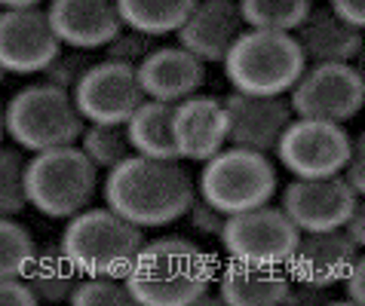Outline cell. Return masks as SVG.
I'll use <instances>...</instances> for the list:
<instances>
[{
  "label": "cell",
  "mask_w": 365,
  "mask_h": 306,
  "mask_svg": "<svg viewBox=\"0 0 365 306\" xmlns=\"http://www.w3.org/2000/svg\"><path fill=\"white\" fill-rule=\"evenodd\" d=\"M194 196V181L178 166V159H150L129 153L123 162L108 169L105 178L108 209L141 230L181 221Z\"/></svg>",
  "instance_id": "obj_1"
},
{
  "label": "cell",
  "mask_w": 365,
  "mask_h": 306,
  "mask_svg": "<svg viewBox=\"0 0 365 306\" xmlns=\"http://www.w3.org/2000/svg\"><path fill=\"white\" fill-rule=\"evenodd\" d=\"M215 260L200 245L166 236L145 242L123 275L138 306H197L209 294Z\"/></svg>",
  "instance_id": "obj_2"
},
{
  "label": "cell",
  "mask_w": 365,
  "mask_h": 306,
  "mask_svg": "<svg viewBox=\"0 0 365 306\" xmlns=\"http://www.w3.org/2000/svg\"><path fill=\"white\" fill-rule=\"evenodd\" d=\"M225 77L233 92L246 95H286L307 68L295 34L249 28L233 40L225 56Z\"/></svg>",
  "instance_id": "obj_3"
},
{
  "label": "cell",
  "mask_w": 365,
  "mask_h": 306,
  "mask_svg": "<svg viewBox=\"0 0 365 306\" xmlns=\"http://www.w3.org/2000/svg\"><path fill=\"white\" fill-rule=\"evenodd\" d=\"M58 245L80 275H126L138 248L145 245V236H141V227L120 218L108 206H86L68 218Z\"/></svg>",
  "instance_id": "obj_4"
},
{
  "label": "cell",
  "mask_w": 365,
  "mask_h": 306,
  "mask_svg": "<svg viewBox=\"0 0 365 306\" xmlns=\"http://www.w3.org/2000/svg\"><path fill=\"white\" fill-rule=\"evenodd\" d=\"M98 187V169L74 144L49 147L25 162V196L43 218L68 221L83 211Z\"/></svg>",
  "instance_id": "obj_5"
},
{
  "label": "cell",
  "mask_w": 365,
  "mask_h": 306,
  "mask_svg": "<svg viewBox=\"0 0 365 306\" xmlns=\"http://www.w3.org/2000/svg\"><path fill=\"white\" fill-rule=\"evenodd\" d=\"M83 132V117L77 114L68 89L34 83L19 89L4 107V135L22 150H49L74 144Z\"/></svg>",
  "instance_id": "obj_6"
},
{
  "label": "cell",
  "mask_w": 365,
  "mask_h": 306,
  "mask_svg": "<svg viewBox=\"0 0 365 306\" xmlns=\"http://www.w3.org/2000/svg\"><path fill=\"white\" fill-rule=\"evenodd\" d=\"M200 199H206L221 214H237L255 206H264L277 193V172L267 153L246 147H221L215 157L202 162L200 172Z\"/></svg>",
  "instance_id": "obj_7"
},
{
  "label": "cell",
  "mask_w": 365,
  "mask_h": 306,
  "mask_svg": "<svg viewBox=\"0 0 365 306\" xmlns=\"http://www.w3.org/2000/svg\"><path fill=\"white\" fill-rule=\"evenodd\" d=\"M365 105V80L350 61H322L301 70L289 89V107L295 117L347 122Z\"/></svg>",
  "instance_id": "obj_8"
},
{
  "label": "cell",
  "mask_w": 365,
  "mask_h": 306,
  "mask_svg": "<svg viewBox=\"0 0 365 306\" xmlns=\"http://www.w3.org/2000/svg\"><path fill=\"white\" fill-rule=\"evenodd\" d=\"M225 251L233 260H249V263H282L295 251L301 239V230L286 218L282 209L273 206H255L237 214H225L218 233Z\"/></svg>",
  "instance_id": "obj_9"
},
{
  "label": "cell",
  "mask_w": 365,
  "mask_h": 306,
  "mask_svg": "<svg viewBox=\"0 0 365 306\" xmlns=\"http://www.w3.org/2000/svg\"><path fill=\"white\" fill-rule=\"evenodd\" d=\"M350 135L344 122H322L292 117L277 141V159L295 178H329L341 175L350 157Z\"/></svg>",
  "instance_id": "obj_10"
},
{
  "label": "cell",
  "mask_w": 365,
  "mask_h": 306,
  "mask_svg": "<svg viewBox=\"0 0 365 306\" xmlns=\"http://www.w3.org/2000/svg\"><path fill=\"white\" fill-rule=\"evenodd\" d=\"M77 114L83 122H105V126H123L133 117V110L145 101V92L138 86L135 68L123 61H93L77 86L71 89Z\"/></svg>",
  "instance_id": "obj_11"
},
{
  "label": "cell",
  "mask_w": 365,
  "mask_h": 306,
  "mask_svg": "<svg viewBox=\"0 0 365 306\" xmlns=\"http://www.w3.org/2000/svg\"><path fill=\"white\" fill-rule=\"evenodd\" d=\"M359 196L341 175L329 178H295L282 190V211L301 233L341 230Z\"/></svg>",
  "instance_id": "obj_12"
},
{
  "label": "cell",
  "mask_w": 365,
  "mask_h": 306,
  "mask_svg": "<svg viewBox=\"0 0 365 306\" xmlns=\"http://www.w3.org/2000/svg\"><path fill=\"white\" fill-rule=\"evenodd\" d=\"M58 53H62V43L56 40L40 6L0 9V68L6 74H43V68Z\"/></svg>",
  "instance_id": "obj_13"
},
{
  "label": "cell",
  "mask_w": 365,
  "mask_h": 306,
  "mask_svg": "<svg viewBox=\"0 0 365 306\" xmlns=\"http://www.w3.org/2000/svg\"><path fill=\"white\" fill-rule=\"evenodd\" d=\"M221 105H225V117H227V144L255 153H273L282 129L292 120V107L282 95L230 92Z\"/></svg>",
  "instance_id": "obj_14"
},
{
  "label": "cell",
  "mask_w": 365,
  "mask_h": 306,
  "mask_svg": "<svg viewBox=\"0 0 365 306\" xmlns=\"http://www.w3.org/2000/svg\"><path fill=\"white\" fill-rule=\"evenodd\" d=\"M46 19L58 43L83 53L105 49L123 31L114 0H49Z\"/></svg>",
  "instance_id": "obj_15"
},
{
  "label": "cell",
  "mask_w": 365,
  "mask_h": 306,
  "mask_svg": "<svg viewBox=\"0 0 365 306\" xmlns=\"http://www.w3.org/2000/svg\"><path fill=\"white\" fill-rule=\"evenodd\" d=\"M172 141L178 159L206 162L227 144L225 105L212 95H187L172 105Z\"/></svg>",
  "instance_id": "obj_16"
},
{
  "label": "cell",
  "mask_w": 365,
  "mask_h": 306,
  "mask_svg": "<svg viewBox=\"0 0 365 306\" xmlns=\"http://www.w3.org/2000/svg\"><path fill=\"white\" fill-rule=\"evenodd\" d=\"M242 31L246 25H242L237 0H197V6L190 9V16L175 34L178 46L206 65V61H225L227 49Z\"/></svg>",
  "instance_id": "obj_17"
},
{
  "label": "cell",
  "mask_w": 365,
  "mask_h": 306,
  "mask_svg": "<svg viewBox=\"0 0 365 306\" xmlns=\"http://www.w3.org/2000/svg\"><path fill=\"white\" fill-rule=\"evenodd\" d=\"M359 248L353 245L344 230H322V233H301L295 251L282 263L292 282H304L313 288H331L341 282L344 270L356 260Z\"/></svg>",
  "instance_id": "obj_18"
},
{
  "label": "cell",
  "mask_w": 365,
  "mask_h": 306,
  "mask_svg": "<svg viewBox=\"0 0 365 306\" xmlns=\"http://www.w3.org/2000/svg\"><path fill=\"white\" fill-rule=\"evenodd\" d=\"M135 77L145 98L175 105L187 95H197L206 80V65L181 46H154L135 65Z\"/></svg>",
  "instance_id": "obj_19"
},
{
  "label": "cell",
  "mask_w": 365,
  "mask_h": 306,
  "mask_svg": "<svg viewBox=\"0 0 365 306\" xmlns=\"http://www.w3.org/2000/svg\"><path fill=\"white\" fill-rule=\"evenodd\" d=\"M289 273L277 263L233 260L221 270L218 300L227 306H279L289 297Z\"/></svg>",
  "instance_id": "obj_20"
},
{
  "label": "cell",
  "mask_w": 365,
  "mask_h": 306,
  "mask_svg": "<svg viewBox=\"0 0 365 306\" xmlns=\"http://www.w3.org/2000/svg\"><path fill=\"white\" fill-rule=\"evenodd\" d=\"M298 46L307 61H353L362 53V31L344 25L331 9H310L298 25Z\"/></svg>",
  "instance_id": "obj_21"
},
{
  "label": "cell",
  "mask_w": 365,
  "mask_h": 306,
  "mask_svg": "<svg viewBox=\"0 0 365 306\" xmlns=\"http://www.w3.org/2000/svg\"><path fill=\"white\" fill-rule=\"evenodd\" d=\"M123 126H126L129 147H133L138 157L178 159L175 141H172V105L169 101L145 98Z\"/></svg>",
  "instance_id": "obj_22"
},
{
  "label": "cell",
  "mask_w": 365,
  "mask_h": 306,
  "mask_svg": "<svg viewBox=\"0 0 365 306\" xmlns=\"http://www.w3.org/2000/svg\"><path fill=\"white\" fill-rule=\"evenodd\" d=\"M25 285L31 288L37 303H62L71 297V291L77 288V282L83 279L80 270L71 263V258L62 251V245H49L43 251H34L28 270L22 273Z\"/></svg>",
  "instance_id": "obj_23"
},
{
  "label": "cell",
  "mask_w": 365,
  "mask_h": 306,
  "mask_svg": "<svg viewBox=\"0 0 365 306\" xmlns=\"http://www.w3.org/2000/svg\"><path fill=\"white\" fill-rule=\"evenodd\" d=\"M123 28L150 37L175 34L197 6V0H114Z\"/></svg>",
  "instance_id": "obj_24"
},
{
  "label": "cell",
  "mask_w": 365,
  "mask_h": 306,
  "mask_svg": "<svg viewBox=\"0 0 365 306\" xmlns=\"http://www.w3.org/2000/svg\"><path fill=\"white\" fill-rule=\"evenodd\" d=\"M242 25L258 31H298L310 13V0H237Z\"/></svg>",
  "instance_id": "obj_25"
},
{
  "label": "cell",
  "mask_w": 365,
  "mask_h": 306,
  "mask_svg": "<svg viewBox=\"0 0 365 306\" xmlns=\"http://www.w3.org/2000/svg\"><path fill=\"white\" fill-rule=\"evenodd\" d=\"M80 150L96 169H114L133 153L126 126H105V122H89V129L80 132Z\"/></svg>",
  "instance_id": "obj_26"
},
{
  "label": "cell",
  "mask_w": 365,
  "mask_h": 306,
  "mask_svg": "<svg viewBox=\"0 0 365 306\" xmlns=\"http://www.w3.org/2000/svg\"><path fill=\"white\" fill-rule=\"evenodd\" d=\"M25 206V159L16 147H0V218H19Z\"/></svg>",
  "instance_id": "obj_27"
},
{
  "label": "cell",
  "mask_w": 365,
  "mask_h": 306,
  "mask_svg": "<svg viewBox=\"0 0 365 306\" xmlns=\"http://www.w3.org/2000/svg\"><path fill=\"white\" fill-rule=\"evenodd\" d=\"M68 303L74 306H135L123 275H86L71 291Z\"/></svg>",
  "instance_id": "obj_28"
},
{
  "label": "cell",
  "mask_w": 365,
  "mask_h": 306,
  "mask_svg": "<svg viewBox=\"0 0 365 306\" xmlns=\"http://www.w3.org/2000/svg\"><path fill=\"white\" fill-rule=\"evenodd\" d=\"M34 251L37 242L22 223H16L13 218H0V275H22Z\"/></svg>",
  "instance_id": "obj_29"
},
{
  "label": "cell",
  "mask_w": 365,
  "mask_h": 306,
  "mask_svg": "<svg viewBox=\"0 0 365 306\" xmlns=\"http://www.w3.org/2000/svg\"><path fill=\"white\" fill-rule=\"evenodd\" d=\"M93 65V58H89V53H83V49H74V53H58L49 65L43 68V83L49 86H58V89H74L77 80L83 77V70Z\"/></svg>",
  "instance_id": "obj_30"
},
{
  "label": "cell",
  "mask_w": 365,
  "mask_h": 306,
  "mask_svg": "<svg viewBox=\"0 0 365 306\" xmlns=\"http://www.w3.org/2000/svg\"><path fill=\"white\" fill-rule=\"evenodd\" d=\"M154 40L157 37L141 34V31H120V34L105 46V53H108L110 61H123V65H133L135 68L138 61L157 46Z\"/></svg>",
  "instance_id": "obj_31"
},
{
  "label": "cell",
  "mask_w": 365,
  "mask_h": 306,
  "mask_svg": "<svg viewBox=\"0 0 365 306\" xmlns=\"http://www.w3.org/2000/svg\"><path fill=\"white\" fill-rule=\"evenodd\" d=\"M185 218L190 221V227H194L197 233H206V236H218V233H221V223H225V214L215 211L206 199H200V196L190 199Z\"/></svg>",
  "instance_id": "obj_32"
},
{
  "label": "cell",
  "mask_w": 365,
  "mask_h": 306,
  "mask_svg": "<svg viewBox=\"0 0 365 306\" xmlns=\"http://www.w3.org/2000/svg\"><path fill=\"white\" fill-rule=\"evenodd\" d=\"M362 153H365V138H353L350 141V157L347 162H344V169H341V178L350 184V190L356 193V196H362V190H365V162H362Z\"/></svg>",
  "instance_id": "obj_33"
},
{
  "label": "cell",
  "mask_w": 365,
  "mask_h": 306,
  "mask_svg": "<svg viewBox=\"0 0 365 306\" xmlns=\"http://www.w3.org/2000/svg\"><path fill=\"white\" fill-rule=\"evenodd\" d=\"M0 306H37L22 275H0Z\"/></svg>",
  "instance_id": "obj_34"
},
{
  "label": "cell",
  "mask_w": 365,
  "mask_h": 306,
  "mask_svg": "<svg viewBox=\"0 0 365 306\" xmlns=\"http://www.w3.org/2000/svg\"><path fill=\"white\" fill-rule=\"evenodd\" d=\"M341 285H344V294H347L350 303H362L365 300V260L359 258V254H356V260L344 270Z\"/></svg>",
  "instance_id": "obj_35"
},
{
  "label": "cell",
  "mask_w": 365,
  "mask_h": 306,
  "mask_svg": "<svg viewBox=\"0 0 365 306\" xmlns=\"http://www.w3.org/2000/svg\"><path fill=\"white\" fill-rule=\"evenodd\" d=\"M329 9L344 25H350L356 31L365 28V0H329Z\"/></svg>",
  "instance_id": "obj_36"
},
{
  "label": "cell",
  "mask_w": 365,
  "mask_h": 306,
  "mask_svg": "<svg viewBox=\"0 0 365 306\" xmlns=\"http://www.w3.org/2000/svg\"><path fill=\"white\" fill-rule=\"evenodd\" d=\"M341 230H344V236L356 245V248H362V242H365V211H362L359 202H356V209L350 211V218L344 221Z\"/></svg>",
  "instance_id": "obj_37"
},
{
  "label": "cell",
  "mask_w": 365,
  "mask_h": 306,
  "mask_svg": "<svg viewBox=\"0 0 365 306\" xmlns=\"http://www.w3.org/2000/svg\"><path fill=\"white\" fill-rule=\"evenodd\" d=\"M43 0H0V9H34Z\"/></svg>",
  "instance_id": "obj_38"
},
{
  "label": "cell",
  "mask_w": 365,
  "mask_h": 306,
  "mask_svg": "<svg viewBox=\"0 0 365 306\" xmlns=\"http://www.w3.org/2000/svg\"><path fill=\"white\" fill-rule=\"evenodd\" d=\"M0 141H4V107H0Z\"/></svg>",
  "instance_id": "obj_39"
},
{
  "label": "cell",
  "mask_w": 365,
  "mask_h": 306,
  "mask_svg": "<svg viewBox=\"0 0 365 306\" xmlns=\"http://www.w3.org/2000/svg\"><path fill=\"white\" fill-rule=\"evenodd\" d=\"M4 77H6V70H4V68H0V83H4Z\"/></svg>",
  "instance_id": "obj_40"
}]
</instances>
